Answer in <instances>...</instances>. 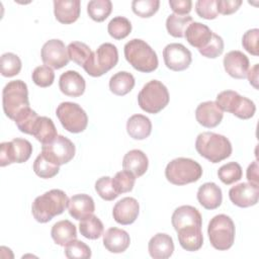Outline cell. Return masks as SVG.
Returning a JSON list of instances; mask_svg holds the SVG:
<instances>
[{
    "mask_svg": "<svg viewBox=\"0 0 259 259\" xmlns=\"http://www.w3.org/2000/svg\"><path fill=\"white\" fill-rule=\"evenodd\" d=\"M69 198L61 189H52L37 196L31 205V213L36 222L45 224L64 212Z\"/></svg>",
    "mask_w": 259,
    "mask_h": 259,
    "instance_id": "6da1fadb",
    "label": "cell"
},
{
    "mask_svg": "<svg viewBox=\"0 0 259 259\" xmlns=\"http://www.w3.org/2000/svg\"><path fill=\"white\" fill-rule=\"evenodd\" d=\"M197 153L211 163H219L232 154V144L228 138L211 132H204L195 141Z\"/></svg>",
    "mask_w": 259,
    "mask_h": 259,
    "instance_id": "7a4b0ae2",
    "label": "cell"
},
{
    "mask_svg": "<svg viewBox=\"0 0 259 259\" xmlns=\"http://www.w3.org/2000/svg\"><path fill=\"white\" fill-rule=\"evenodd\" d=\"M125 60L136 70L143 73H151L158 68L156 52L143 39L133 38L124 45Z\"/></svg>",
    "mask_w": 259,
    "mask_h": 259,
    "instance_id": "3957f363",
    "label": "cell"
},
{
    "mask_svg": "<svg viewBox=\"0 0 259 259\" xmlns=\"http://www.w3.org/2000/svg\"><path fill=\"white\" fill-rule=\"evenodd\" d=\"M165 176L174 185H185L199 180L202 176V168L196 161L180 157L167 164Z\"/></svg>",
    "mask_w": 259,
    "mask_h": 259,
    "instance_id": "277c9868",
    "label": "cell"
},
{
    "mask_svg": "<svg viewBox=\"0 0 259 259\" xmlns=\"http://www.w3.org/2000/svg\"><path fill=\"white\" fill-rule=\"evenodd\" d=\"M2 106L5 115L13 120L21 110L29 107L27 85L22 80H13L4 86Z\"/></svg>",
    "mask_w": 259,
    "mask_h": 259,
    "instance_id": "5b68a950",
    "label": "cell"
},
{
    "mask_svg": "<svg viewBox=\"0 0 259 259\" xmlns=\"http://www.w3.org/2000/svg\"><path fill=\"white\" fill-rule=\"evenodd\" d=\"M235 224L227 214L214 215L207 227L211 246L219 251L229 250L235 241Z\"/></svg>",
    "mask_w": 259,
    "mask_h": 259,
    "instance_id": "8992f818",
    "label": "cell"
},
{
    "mask_svg": "<svg viewBox=\"0 0 259 259\" xmlns=\"http://www.w3.org/2000/svg\"><path fill=\"white\" fill-rule=\"evenodd\" d=\"M167 87L158 80H151L144 85L138 95L140 107L148 113H158L169 103Z\"/></svg>",
    "mask_w": 259,
    "mask_h": 259,
    "instance_id": "52a82bcc",
    "label": "cell"
},
{
    "mask_svg": "<svg viewBox=\"0 0 259 259\" xmlns=\"http://www.w3.org/2000/svg\"><path fill=\"white\" fill-rule=\"evenodd\" d=\"M117 62L118 52L116 47L110 42H104L93 52L83 69L92 77H100L115 67Z\"/></svg>",
    "mask_w": 259,
    "mask_h": 259,
    "instance_id": "ba28073f",
    "label": "cell"
},
{
    "mask_svg": "<svg viewBox=\"0 0 259 259\" xmlns=\"http://www.w3.org/2000/svg\"><path fill=\"white\" fill-rule=\"evenodd\" d=\"M215 102L223 111L233 113L241 119L251 118L256 111V106L251 99L241 96L238 92L233 90L220 92Z\"/></svg>",
    "mask_w": 259,
    "mask_h": 259,
    "instance_id": "9c48e42d",
    "label": "cell"
},
{
    "mask_svg": "<svg viewBox=\"0 0 259 259\" xmlns=\"http://www.w3.org/2000/svg\"><path fill=\"white\" fill-rule=\"evenodd\" d=\"M56 114L63 127L70 133L79 134L87 127V113L78 103L70 101L60 103Z\"/></svg>",
    "mask_w": 259,
    "mask_h": 259,
    "instance_id": "30bf717a",
    "label": "cell"
},
{
    "mask_svg": "<svg viewBox=\"0 0 259 259\" xmlns=\"http://www.w3.org/2000/svg\"><path fill=\"white\" fill-rule=\"evenodd\" d=\"M75 151L73 142L61 135H58L52 142L41 147V154L45 158L58 166L70 162L75 156Z\"/></svg>",
    "mask_w": 259,
    "mask_h": 259,
    "instance_id": "8fae6325",
    "label": "cell"
},
{
    "mask_svg": "<svg viewBox=\"0 0 259 259\" xmlns=\"http://www.w3.org/2000/svg\"><path fill=\"white\" fill-rule=\"evenodd\" d=\"M32 154V145L25 139L15 138L10 142L0 144V166L12 163H24Z\"/></svg>",
    "mask_w": 259,
    "mask_h": 259,
    "instance_id": "7c38bea8",
    "label": "cell"
},
{
    "mask_svg": "<svg viewBox=\"0 0 259 259\" xmlns=\"http://www.w3.org/2000/svg\"><path fill=\"white\" fill-rule=\"evenodd\" d=\"M40 57L46 66L53 69H61L68 65L70 59L67 48L61 39H50L41 48Z\"/></svg>",
    "mask_w": 259,
    "mask_h": 259,
    "instance_id": "4fadbf2b",
    "label": "cell"
},
{
    "mask_svg": "<svg viewBox=\"0 0 259 259\" xmlns=\"http://www.w3.org/2000/svg\"><path fill=\"white\" fill-rule=\"evenodd\" d=\"M163 59L166 67L172 71L186 70L192 61L190 51L182 44H169L163 50Z\"/></svg>",
    "mask_w": 259,
    "mask_h": 259,
    "instance_id": "5bb4252c",
    "label": "cell"
},
{
    "mask_svg": "<svg viewBox=\"0 0 259 259\" xmlns=\"http://www.w3.org/2000/svg\"><path fill=\"white\" fill-rule=\"evenodd\" d=\"M230 200L239 207L255 205L259 199V185L250 182L239 183L229 190Z\"/></svg>",
    "mask_w": 259,
    "mask_h": 259,
    "instance_id": "9a60e30c",
    "label": "cell"
},
{
    "mask_svg": "<svg viewBox=\"0 0 259 259\" xmlns=\"http://www.w3.org/2000/svg\"><path fill=\"white\" fill-rule=\"evenodd\" d=\"M140 211V204L134 197H123L118 200L112 209V217L114 221L120 225L133 224Z\"/></svg>",
    "mask_w": 259,
    "mask_h": 259,
    "instance_id": "2e32d148",
    "label": "cell"
},
{
    "mask_svg": "<svg viewBox=\"0 0 259 259\" xmlns=\"http://www.w3.org/2000/svg\"><path fill=\"white\" fill-rule=\"evenodd\" d=\"M171 223L177 232L180 229L188 227H202V218L198 209L194 206L181 205L174 210Z\"/></svg>",
    "mask_w": 259,
    "mask_h": 259,
    "instance_id": "e0dca14e",
    "label": "cell"
},
{
    "mask_svg": "<svg viewBox=\"0 0 259 259\" xmlns=\"http://www.w3.org/2000/svg\"><path fill=\"white\" fill-rule=\"evenodd\" d=\"M224 117V112L214 101L201 102L195 109V118L204 127H215Z\"/></svg>",
    "mask_w": 259,
    "mask_h": 259,
    "instance_id": "ac0fdd59",
    "label": "cell"
},
{
    "mask_svg": "<svg viewBox=\"0 0 259 259\" xmlns=\"http://www.w3.org/2000/svg\"><path fill=\"white\" fill-rule=\"evenodd\" d=\"M226 72L235 79H244L249 70V59L241 51H231L224 57Z\"/></svg>",
    "mask_w": 259,
    "mask_h": 259,
    "instance_id": "d6986e66",
    "label": "cell"
},
{
    "mask_svg": "<svg viewBox=\"0 0 259 259\" xmlns=\"http://www.w3.org/2000/svg\"><path fill=\"white\" fill-rule=\"evenodd\" d=\"M59 87L61 92L65 95L79 97L84 93L86 83L81 74L76 71L69 70L60 76Z\"/></svg>",
    "mask_w": 259,
    "mask_h": 259,
    "instance_id": "ffe728a7",
    "label": "cell"
},
{
    "mask_svg": "<svg viewBox=\"0 0 259 259\" xmlns=\"http://www.w3.org/2000/svg\"><path fill=\"white\" fill-rule=\"evenodd\" d=\"M68 210L73 219L77 221H82L85 218L94 213V200L88 194H75L69 199Z\"/></svg>",
    "mask_w": 259,
    "mask_h": 259,
    "instance_id": "44dd1931",
    "label": "cell"
},
{
    "mask_svg": "<svg viewBox=\"0 0 259 259\" xmlns=\"http://www.w3.org/2000/svg\"><path fill=\"white\" fill-rule=\"evenodd\" d=\"M79 0H55L54 13L56 19L63 24H71L80 16Z\"/></svg>",
    "mask_w": 259,
    "mask_h": 259,
    "instance_id": "7402d4cb",
    "label": "cell"
},
{
    "mask_svg": "<svg viewBox=\"0 0 259 259\" xmlns=\"http://www.w3.org/2000/svg\"><path fill=\"white\" fill-rule=\"evenodd\" d=\"M148 250L154 259H167L174 251L173 239L165 233H158L149 241Z\"/></svg>",
    "mask_w": 259,
    "mask_h": 259,
    "instance_id": "603a6c76",
    "label": "cell"
},
{
    "mask_svg": "<svg viewBox=\"0 0 259 259\" xmlns=\"http://www.w3.org/2000/svg\"><path fill=\"white\" fill-rule=\"evenodd\" d=\"M102 236L104 247L111 253L124 252L131 243L127 232L118 228H109Z\"/></svg>",
    "mask_w": 259,
    "mask_h": 259,
    "instance_id": "cb8c5ba5",
    "label": "cell"
},
{
    "mask_svg": "<svg viewBox=\"0 0 259 259\" xmlns=\"http://www.w3.org/2000/svg\"><path fill=\"white\" fill-rule=\"evenodd\" d=\"M212 33L213 32L207 25L194 21L188 25L184 36L190 46L196 48L199 51L209 42Z\"/></svg>",
    "mask_w": 259,
    "mask_h": 259,
    "instance_id": "d4e9b609",
    "label": "cell"
},
{
    "mask_svg": "<svg viewBox=\"0 0 259 259\" xmlns=\"http://www.w3.org/2000/svg\"><path fill=\"white\" fill-rule=\"evenodd\" d=\"M197 200L206 209H215L222 204V189L213 182L202 184L197 190Z\"/></svg>",
    "mask_w": 259,
    "mask_h": 259,
    "instance_id": "484cf974",
    "label": "cell"
},
{
    "mask_svg": "<svg viewBox=\"0 0 259 259\" xmlns=\"http://www.w3.org/2000/svg\"><path fill=\"white\" fill-rule=\"evenodd\" d=\"M149 166V160L146 154L138 149L128 151L122 159V168L131 172L136 177H140L146 173Z\"/></svg>",
    "mask_w": 259,
    "mask_h": 259,
    "instance_id": "4316f807",
    "label": "cell"
},
{
    "mask_svg": "<svg viewBox=\"0 0 259 259\" xmlns=\"http://www.w3.org/2000/svg\"><path fill=\"white\" fill-rule=\"evenodd\" d=\"M180 246L190 252L197 251L203 244V236L201 227H188L177 231Z\"/></svg>",
    "mask_w": 259,
    "mask_h": 259,
    "instance_id": "83f0119b",
    "label": "cell"
},
{
    "mask_svg": "<svg viewBox=\"0 0 259 259\" xmlns=\"http://www.w3.org/2000/svg\"><path fill=\"white\" fill-rule=\"evenodd\" d=\"M126 132L134 140H145L151 135L152 122L143 114H134L126 121Z\"/></svg>",
    "mask_w": 259,
    "mask_h": 259,
    "instance_id": "f1b7e54d",
    "label": "cell"
},
{
    "mask_svg": "<svg viewBox=\"0 0 259 259\" xmlns=\"http://www.w3.org/2000/svg\"><path fill=\"white\" fill-rule=\"evenodd\" d=\"M51 236L57 245L65 247L71 241L77 239V230L73 223L68 220H63L57 222L52 227Z\"/></svg>",
    "mask_w": 259,
    "mask_h": 259,
    "instance_id": "f546056e",
    "label": "cell"
},
{
    "mask_svg": "<svg viewBox=\"0 0 259 259\" xmlns=\"http://www.w3.org/2000/svg\"><path fill=\"white\" fill-rule=\"evenodd\" d=\"M32 136L42 145L52 142L58 136L57 128L52 118L39 116L34 125Z\"/></svg>",
    "mask_w": 259,
    "mask_h": 259,
    "instance_id": "4dcf8cb0",
    "label": "cell"
},
{
    "mask_svg": "<svg viewBox=\"0 0 259 259\" xmlns=\"http://www.w3.org/2000/svg\"><path fill=\"white\" fill-rule=\"evenodd\" d=\"M135 86L134 76L126 72L120 71L115 73L109 79V89L110 91L118 96H123L132 91Z\"/></svg>",
    "mask_w": 259,
    "mask_h": 259,
    "instance_id": "1f68e13d",
    "label": "cell"
},
{
    "mask_svg": "<svg viewBox=\"0 0 259 259\" xmlns=\"http://www.w3.org/2000/svg\"><path fill=\"white\" fill-rule=\"evenodd\" d=\"M103 224L102 222L94 214H91L79 224V231L81 235L90 240H96L103 235Z\"/></svg>",
    "mask_w": 259,
    "mask_h": 259,
    "instance_id": "d6a6232c",
    "label": "cell"
},
{
    "mask_svg": "<svg viewBox=\"0 0 259 259\" xmlns=\"http://www.w3.org/2000/svg\"><path fill=\"white\" fill-rule=\"evenodd\" d=\"M192 22L190 15L170 14L166 19V28L169 34L174 37H183L186 28Z\"/></svg>",
    "mask_w": 259,
    "mask_h": 259,
    "instance_id": "836d02e7",
    "label": "cell"
},
{
    "mask_svg": "<svg viewBox=\"0 0 259 259\" xmlns=\"http://www.w3.org/2000/svg\"><path fill=\"white\" fill-rule=\"evenodd\" d=\"M112 10L110 0H92L87 4V13L91 19L97 22L104 21Z\"/></svg>",
    "mask_w": 259,
    "mask_h": 259,
    "instance_id": "e575fe53",
    "label": "cell"
},
{
    "mask_svg": "<svg viewBox=\"0 0 259 259\" xmlns=\"http://www.w3.org/2000/svg\"><path fill=\"white\" fill-rule=\"evenodd\" d=\"M67 52L69 59L82 67L89 61L93 54L91 49L86 44L81 41L70 42L67 47Z\"/></svg>",
    "mask_w": 259,
    "mask_h": 259,
    "instance_id": "d590c367",
    "label": "cell"
},
{
    "mask_svg": "<svg viewBox=\"0 0 259 259\" xmlns=\"http://www.w3.org/2000/svg\"><path fill=\"white\" fill-rule=\"evenodd\" d=\"M38 114L32 110L30 107L24 108L21 110L15 117L14 121L16 126L21 133L27 134V135H32L34 125L36 123V120L38 118Z\"/></svg>",
    "mask_w": 259,
    "mask_h": 259,
    "instance_id": "8d00e7d4",
    "label": "cell"
},
{
    "mask_svg": "<svg viewBox=\"0 0 259 259\" xmlns=\"http://www.w3.org/2000/svg\"><path fill=\"white\" fill-rule=\"evenodd\" d=\"M107 31L109 35L114 39H122L131 33L132 23L127 18L123 16H116L109 21L107 25Z\"/></svg>",
    "mask_w": 259,
    "mask_h": 259,
    "instance_id": "74e56055",
    "label": "cell"
},
{
    "mask_svg": "<svg viewBox=\"0 0 259 259\" xmlns=\"http://www.w3.org/2000/svg\"><path fill=\"white\" fill-rule=\"evenodd\" d=\"M21 61L13 53H5L0 59V72L4 77H13L19 74L21 70Z\"/></svg>",
    "mask_w": 259,
    "mask_h": 259,
    "instance_id": "f35d334b",
    "label": "cell"
},
{
    "mask_svg": "<svg viewBox=\"0 0 259 259\" xmlns=\"http://www.w3.org/2000/svg\"><path fill=\"white\" fill-rule=\"evenodd\" d=\"M242 167L237 162L227 163L221 166L218 170V176L220 180L226 185H230L239 181L242 178Z\"/></svg>",
    "mask_w": 259,
    "mask_h": 259,
    "instance_id": "ab89813d",
    "label": "cell"
},
{
    "mask_svg": "<svg viewBox=\"0 0 259 259\" xmlns=\"http://www.w3.org/2000/svg\"><path fill=\"white\" fill-rule=\"evenodd\" d=\"M33 171L40 178H52L60 171V166L53 164L40 153L33 162Z\"/></svg>",
    "mask_w": 259,
    "mask_h": 259,
    "instance_id": "60d3db41",
    "label": "cell"
},
{
    "mask_svg": "<svg viewBox=\"0 0 259 259\" xmlns=\"http://www.w3.org/2000/svg\"><path fill=\"white\" fill-rule=\"evenodd\" d=\"M136 176L132 174L128 171L122 170L117 172L113 178H111L112 186L115 190V192L119 195L120 193L130 192L133 190L135 182H136Z\"/></svg>",
    "mask_w": 259,
    "mask_h": 259,
    "instance_id": "b9f144b4",
    "label": "cell"
},
{
    "mask_svg": "<svg viewBox=\"0 0 259 259\" xmlns=\"http://www.w3.org/2000/svg\"><path fill=\"white\" fill-rule=\"evenodd\" d=\"M159 0H134L132 2V9L134 13L142 18L153 16L159 9Z\"/></svg>",
    "mask_w": 259,
    "mask_h": 259,
    "instance_id": "7bdbcfd3",
    "label": "cell"
},
{
    "mask_svg": "<svg viewBox=\"0 0 259 259\" xmlns=\"http://www.w3.org/2000/svg\"><path fill=\"white\" fill-rule=\"evenodd\" d=\"M65 255L69 259H87L91 257V249L84 242L75 239L65 246Z\"/></svg>",
    "mask_w": 259,
    "mask_h": 259,
    "instance_id": "ee69618b",
    "label": "cell"
},
{
    "mask_svg": "<svg viewBox=\"0 0 259 259\" xmlns=\"http://www.w3.org/2000/svg\"><path fill=\"white\" fill-rule=\"evenodd\" d=\"M32 81L35 85L46 88L51 86L55 80V73L53 69L49 66H38L36 67L31 74Z\"/></svg>",
    "mask_w": 259,
    "mask_h": 259,
    "instance_id": "f6af8a7d",
    "label": "cell"
},
{
    "mask_svg": "<svg viewBox=\"0 0 259 259\" xmlns=\"http://www.w3.org/2000/svg\"><path fill=\"white\" fill-rule=\"evenodd\" d=\"M95 190L97 192V194L104 200L110 201L115 199L118 194L115 192L113 186H112V182H111V178L108 176H103L100 177L96 182H95Z\"/></svg>",
    "mask_w": 259,
    "mask_h": 259,
    "instance_id": "bcb514c9",
    "label": "cell"
},
{
    "mask_svg": "<svg viewBox=\"0 0 259 259\" xmlns=\"http://www.w3.org/2000/svg\"><path fill=\"white\" fill-rule=\"evenodd\" d=\"M195 11L197 15L204 19H214L219 15L217 0H198L195 3Z\"/></svg>",
    "mask_w": 259,
    "mask_h": 259,
    "instance_id": "7dc6e473",
    "label": "cell"
},
{
    "mask_svg": "<svg viewBox=\"0 0 259 259\" xmlns=\"http://www.w3.org/2000/svg\"><path fill=\"white\" fill-rule=\"evenodd\" d=\"M223 51H224V40L219 34L213 32L209 42L203 49L199 50V53L205 58L214 59L221 56L223 54Z\"/></svg>",
    "mask_w": 259,
    "mask_h": 259,
    "instance_id": "c3c4849f",
    "label": "cell"
},
{
    "mask_svg": "<svg viewBox=\"0 0 259 259\" xmlns=\"http://www.w3.org/2000/svg\"><path fill=\"white\" fill-rule=\"evenodd\" d=\"M258 38H259V29L252 28L247 30L242 37L243 48L251 55L258 56Z\"/></svg>",
    "mask_w": 259,
    "mask_h": 259,
    "instance_id": "681fc988",
    "label": "cell"
},
{
    "mask_svg": "<svg viewBox=\"0 0 259 259\" xmlns=\"http://www.w3.org/2000/svg\"><path fill=\"white\" fill-rule=\"evenodd\" d=\"M241 5V0H217L218 11L223 15H230L236 12Z\"/></svg>",
    "mask_w": 259,
    "mask_h": 259,
    "instance_id": "f907efd6",
    "label": "cell"
},
{
    "mask_svg": "<svg viewBox=\"0 0 259 259\" xmlns=\"http://www.w3.org/2000/svg\"><path fill=\"white\" fill-rule=\"evenodd\" d=\"M169 5L175 14L188 15L191 11L192 2L190 0H170Z\"/></svg>",
    "mask_w": 259,
    "mask_h": 259,
    "instance_id": "816d5d0a",
    "label": "cell"
},
{
    "mask_svg": "<svg viewBox=\"0 0 259 259\" xmlns=\"http://www.w3.org/2000/svg\"><path fill=\"white\" fill-rule=\"evenodd\" d=\"M247 179L250 183L259 185L258 183V162L254 161L252 162L247 169Z\"/></svg>",
    "mask_w": 259,
    "mask_h": 259,
    "instance_id": "f5cc1de1",
    "label": "cell"
},
{
    "mask_svg": "<svg viewBox=\"0 0 259 259\" xmlns=\"http://www.w3.org/2000/svg\"><path fill=\"white\" fill-rule=\"evenodd\" d=\"M258 68H259V65L255 64L251 69L248 70V73H247V78L249 80V83L255 89H258Z\"/></svg>",
    "mask_w": 259,
    "mask_h": 259,
    "instance_id": "db71d44e",
    "label": "cell"
}]
</instances>
